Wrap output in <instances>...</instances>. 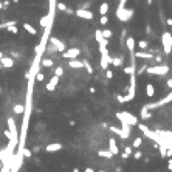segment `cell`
<instances>
[{
	"instance_id": "5bb4252c",
	"label": "cell",
	"mask_w": 172,
	"mask_h": 172,
	"mask_svg": "<svg viewBox=\"0 0 172 172\" xmlns=\"http://www.w3.org/2000/svg\"><path fill=\"white\" fill-rule=\"evenodd\" d=\"M64 146L61 143H51V144H48V146L45 147V152H48V154H53V152H59Z\"/></svg>"
},
{
	"instance_id": "8fae6325",
	"label": "cell",
	"mask_w": 172,
	"mask_h": 172,
	"mask_svg": "<svg viewBox=\"0 0 172 172\" xmlns=\"http://www.w3.org/2000/svg\"><path fill=\"white\" fill-rule=\"evenodd\" d=\"M130 130H132V126H129L127 122H121V138L122 139H127L130 137Z\"/></svg>"
},
{
	"instance_id": "6f0895ef",
	"label": "cell",
	"mask_w": 172,
	"mask_h": 172,
	"mask_svg": "<svg viewBox=\"0 0 172 172\" xmlns=\"http://www.w3.org/2000/svg\"><path fill=\"white\" fill-rule=\"evenodd\" d=\"M2 56H3V53H2V51H0V57H2Z\"/></svg>"
},
{
	"instance_id": "83f0119b",
	"label": "cell",
	"mask_w": 172,
	"mask_h": 172,
	"mask_svg": "<svg viewBox=\"0 0 172 172\" xmlns=\"http://www.w3.org/2000/svg\"><path fill=\"white\" fill-rule=\"evenodd\" d=\"M147 107L146 105H144L143 107V109H141V113H139V115H141V118H143V120H147V118H150V116H152V113H147Z\"/></svg>"
},
{
	"instance_id": "44dd1931",
	"label": "cell",
	"mask_w": 172,
	"mask_h": 172,
	"mask_svg": "<svg viewBox=\"0 0 172 172\" xmlns=\"http://www.w3.org/2000/svg\"><path fill=\"white\" fill-rule=\"evenodd\" d=\"M107 13H109V3L104 2V3H101V6H99V14L101 16H107Z\"/></svg>"
},
{
	"instance_id": "ab89813d",
	"label": "cell",
	"mask_w": 172,
	"mask_h": 172,
	"mask_svg": "<svg viewBox=\"0 0 172 172\" xmlns=\"http://www.w3.org/2000/svg\"><path fill=\"white\" fill-rule=\"evenodd\" d=\"M110 130L113 132V133H116L118 137H121L122 133H121V129H118V127H115V126H110Z\"/></svg>"
},
{
	"instance_id": "d6986e66",
	"label": "cell",
	"mask_w": 172,
	"mask_h": 172,
	"mask_svg": "<svg viewBox=\"0 0 172 172\" xmlns=\"http://www.w3.org/2000/svg\"><path fill=\"white\" fill-rule=\"evenodd\" d=\"M133 57H138V59H154L152 53H146V51H137V53H133Z\"/></svg>"
},
{
	"instance_id": "7402d4cb",
	"label": "cell",
	"mask_w": 172,
	"mask_h": 172,
	"mask_svg": "<svg viewBox=\"0 0 172 172\" xmlns=\"http://www.w3.org/2000/svg\"><path fill=\"white\" fill-rule=\"evenodd\" d=\"M146 95H147V98H152V96L155 95V88H154L152 84H147L146 85Z\"/></svg>"
},
{
	"instance_id": "3957f363",
	"label": "cell",
	"mask_w": 172,
	"mask_h": 172,
	"mask_svg": "<svg viewBox=\"0 0 172 172\" xmlns=\"http://www.w3.org/2000/svg\"><path fill=\"white\" fill-rule=\"evenodd\" d=\"M56 2L57 0H48V14H47V20L48 23L47 26H53V20H55V14H56Z\"/></svg>"
},
{
	"instance_id": "d590c367",
	"label": "cell",
	"mask_w": 172,
	"mask_h": 172,
	"mask_svg": "<svg viewBox=\"0 0 172 172\" xmlns=\"http://www.w3.org/2000/svg\"><path fill=\"white\" fill-rule=\"evenodd\" d=\"M44 78H45V76H44V73H40V71H37V73H36V76H34V79L37 81V82H42V81H44Z\"/></svg>"
},
{
	"instance_id": "4fadbf2b",
	"label": "cell",
	"mask_w": 172,
	"mask_h": 172,
	"mask_svg": "<svg viewBox=\"0 0 172 172\" xmlns=\"http://www.w3.org/2000/svg\"><path fill=\"white\" fill-rule=\"evenodd\" d=\"M0 65L5 67V68H11V67H14V61H13V57L2 56V57H0Z\"/></svg>"
},
{
	"instance_id": "7dc6e473",
	"label": "cell",
	"mask_w": 172,
	"mask_h": 172,
	"mask_svg": "<svg viewBox=\"0 0 172 172\" xmlns=\"http://www.w3.org/2000/svg\"><path fill=\"white\" fill-rule=\"evenodd\" d=\"M105 76H107V79H112L113 78V73L110 71V70H107V73H105Z\"/></svg>"
},
{
	"instance_id": "f6af8a7d",
	"label": "cell",
	"mask_w": 172,
	"mask_h": 172,
	"mask_svg": "<svg viewBox=\"0 0 172 172\" xmlns=\"http://www.w3.org/2000/svg\"><path fill=\"white\" fill-rule=\"evenodd\" d=\"M3 135H5V137H6L8 139H13V135H11V132H9V130H8V129H6V130H5V132H3Z\"/></svg>"
},
{
	"instance_id": "4dcf8cb0",
	"label": "cell",
	"mask_w": 172,
	"mask_h": 172,
	"mask_svg": "<svg viewBox=\"0 0 172 172\" xmlns=\"http://www.w3.org/2000/svg\"><path fill=\"white\" fill-rule=\"evenodd\" d=\"M40 64H42V65H44V67L50 68V67H51V65H53V64H55V62H53V59H44V61H42Z\"/></svg>"
},
{
	"instance_id": "e575fe53",
	"label": "cell",
	"mask_w": 172,
	"mask_h": 172,
	"mask_svg": "<svg viewBox=\"0 0 172 172\" xmlns=\"http://www.w3.org/2000/svg\"><path fill=\"white\" fill-rule=\"evenodd\" d=\"M137 45H138L139 48H141V50H146V48L149 47V44H147V42H146V40H139V42H138V44H137Z\"/></svg>"
},
{
	"instance_id": "8d00e7d4",
	"label": "cell",
	"mask_w": 172,
	"mask_h": 172,
	"mask_svg": "<svg viewBox=\"0 0 172 172\" xmlns=\"http://www.w3.org/2000/svg\"><path fill=\"white\" fill-rule=\"evenodd\" d=\"M82 67L87 68V71H88V73H93V68H92V65H90V64H88L87 61H82Z\"/></svg>"
},
{
	"instance_id": "d4e9b609",
	"label": "cell",
	"mask_w": 172,
	"mask_h": 172,
	"mask_svg": "<svg viewBox=\"0 0 172 172\" xmlns=\"http://www.w3.org/2000/svg\"><path fill=\"white\" fill-rule=\"evenodd\" d=\"M135 71H137V65L124 67V73H126V74H135Z\"/></svg>"
},
{
	"instance_id": "ffe728a7",
	"label": "cell",
	"mask_w": 172,
	"mask_h": 172,
	"mask_svg": "<svg viewBox=\"0 0 172 172\" xmlns=\"http://www.w3.org/2000/svg\"><path fill=\"white\" fill-rule=\"evenodd\" d=\"M68 65L71 68H82V61H78V59H70Z\"/></svg>"
},
{
	"instance_id": "680465c9",
	"label": "cell",
	"mask_w": 172,
	"mask_h": 172,
	"mask_svg": "<svg viewBox=\"0 0 172 172\" xmlns=\"http://www.w3.org/2000/svg\"><path fill=\"white\" fill-rule=\"evenodd\" d=\"M171 79H172V76H171Z\"/></svg>"
},
{
	"instance_id": "9a60e30c",
	"label": "cell",
	"mask_w": 172,
	"mask_h": 172,
	"mask_svg": "<svg viewBox=\"0 0 172 172\" xmlns=\"http://www.w3.org/2000/svg\"><path fill=\"white\" fill-rule=\"evenodd\" d=\"M8 130L11 132L13 138H17V137H19V133H17V127H16V121L13 120V118H9V120H8Z\"/></svg>"
},
{
	"instance_id": "d6a6232c",
	"label": "cell",
	"mask_w": 172,
	"mask_h": 172,
	"mask_svg": "<svg viewBox=\"0 0 172 172\" xmlns=\"http://www.w3.org/2000/svg\"><path fill=\"white\" fill-rule=\"evenodd\" d=\"M101 34H103L104 39H110V37H112V31L110 30H103V31H101Z\"/></svg>"
},
{
	"instance_id": "f546056e",
	"label": "cell",
	"mask_w": 172,
	"mask_h": 172,
	"mask_svg": "<svg viewBox=\"0 0 172 172\" xmlns=\"http://www.w3.org/2000/svg\"><path fill=\"white\" fill-rule=\"evenodd\" d=\"M132 149H133V147H130V146H126V147H124V152H122V160L129 158V155L132 154Z\"/></svg>"
},
{
	"instance_id": "7bdbcfd3",
	"label": "cell",
	"mask_w": 172,
	"mask_h": 172,
	"mask_svg": "<svg viewBox=\"0 0 172 172\" xmlns=\"http://www.w3.org/2000/svg\"><path fill=\"white\" fill-rule=\"evenodd\" d=\"M56 8H57V9H61V11H67V6H65L64 3H57V5H56Z\"/></svg>"
},
{
	"instance_id": "2e32d148",
	"label": "cell",
	"mask_w": 172,
	"mask_h": 172,
	"mask_svg": "<svg viewBox=\"0 0 172 172\" xmlns=\"http://www.w3.org/2000/svg\"><path fill=\"white\" fill-rule=\"evenodd\" d=\"M126 45H127V50H129V53H130L132 57H133V53H135V47H137V42H135V39H133V37H127ZM133 59H135V57H133Z\"/></svg>"
},
{
	"instance_id": "7c38bea8",
	"label": "cell",
	"mask_w": 172,
	"mask_h": 172,
	"mask_svg": "<svg viewBox=\"0 0 172 172\" xmlns=\"http://www.w3.org/2000/svg\"><path fill=\"white\" fill-rule=\"evenodd\" d=\"M76 16H78V17H81V19H87V20H92L93 19V13L88 11V9H78Z\"/></svg>"
},
{
	"instance_id": "7a4b0ae2",
	"label": "cell",
	"mask_w": 172,
	"mask_h": 172,
	"mask_svg": "<svg viewBox=\"0 0 172 172\" xmlns=\"http://www.w3.org/2000/svg\"><path fill=\"white\" fill-rule=\"evenodd\" d=\"M137 74H130V82H129V92L126 96H122V99H124V103H130V101L135 98V93H137Z\"/></svg>"
},
{
	"instance_id": "816d5d0a",
	"label": "cell",
	"mask_w": 172,
	"mask_h": 172,
	"mask_svg": "<svg viewBox=\"0 0 172 172\" xmlns=\"http://www.w3.org/2000/svg\"><path fill=\"white\" fill-rule=\"evenodd\" d=\"M166 85H168V87H169V88L172 90V79H169L168 82H166Z\"/></svg>"
},
{
	"instance_id": "6da1fadb",
	"label": "cell",
	"mask_w": 172,
	"mask_h": 172,
	"mask_svg": "<svg viewBox=\"0 0 172 172\" xmlns=\"http://www.w3.org/2000/svg\"><path fill=\"white\" fill-rule=\"evenodd\" d=\"M116 118L120 120L121 122H127L129 126H137L138 124V118L135 115H132L130 112H118Z\"/></svg>"
},
{
	"instance_id": "484cf974",
	"label": "cell",
	"mask_w": 172,
	"mask_h": 172,
	"mask_svg": "<svg viewBox=\"0 0 172 172\" xmlns=\"http://www.w3.org/2000/svg\"><path fill=\"white\" fill-rule=\"evenodd\" d=\"M141 144H143V138H141V137H137L135 139H133V143H132V147H133V149H138Z\"/></svg>"
},
{
	"instance_id": "f907efd6",
	"label": "cell",
	"mask_w": 172,
	"mask_h": 172,
	"mask_svg": "<svg viewBox=\"0 0 172 172\" xmlns=\"http://www.w3.org/2000/svg\"><path fill=\"white\" fill-rule=\"evenodd\" d=\"M116 99H118V103H124V99H122V95H118Z\"/></svg>"
},
{
	"instance_id": "b9f144b4",
	"label": "cell",
	"mask_w": 172,
	"mask_h": 172,
	"mask_svg": "<svg viewBox=\"0 0 172 172\" xmlns=\"http://www.w3.org/2000/svg\"><path fill=\"white\" fill-rule=\"evenodd\" d=\"M126 3H127V0H120V5H118V8H116V9H122V8H126Z\"/></svg>"
},
{
	"instance_id": "1f68e13d",
	"label": "cell",
	"mask_w": 172,
	"mask_h": 172,
	"mask_svg": "<svg viewBox=\"0 0 172 172\" xmlns=\"http://www.w3.org/2000/svg\"><path fill=\"white\" fill-rule=\"evenodd\" d=\"M95 37H96V42H98V44H99V42H103L104 37H103V34H101V30H96L95 31Z\"/></svg>"
},
{
	"instance_id": "60d3db41",
	"label": "cell",
	"mask_w": 172,
	"mask_h": 172,
	"mask_svg": "<svg viewBox=\"0 0 172 172\" xmlns=\"http://www.w3.org/2000/svg\"><path fill=\"white\" fill-rule=\"evenodd\" d=\"M109 23V17L107 16H101V25H107Z\"/></svg>"
},
{
	"instance_id": "bcb514c9",
	"label": "cell",
	"mask_w": 172,
	"mask_h": 172,
	"mask_svg": "<svg viewBox=\"0 0 172 172\" xmlns=\"http://www.w3.org/2000/svg\"><path fill=\"white\" fill-rule=\"evenodd\" d=\"M47 23H48V20H47V16H45V17L40 19V25H42V26H47Z\"/></svg>"
},
{
	"instance_id": "277c9868",
	"label": "cell",
	"mask_w": 172,
	"mask_h": 172,
	"mask_svg": "<svg viewBox=\"0 0 172 172\" xmlns=\"http://www.w3.org/2000/svg\"><path fill=\"white\" fill-rule=\"evenodd\" d=\"M161 42H163V50L166 55H169L172 51V34L169 31H164L163 36H161Z\"/></svg>"
},
{
	"instance_id": "c3c4849f",
	"label": "cell",
	"mask_w": 172,
	"mask_h": 172,
	"mask_svg": "<svg viewBox=\"0 0 172 172\" xmlns=\"http://www.w3.org/2000/svg\"><path fill=\"white\" fill-rule=\"evenodd\" d=\"M146 68H147V65H143L141 68H139V70H138V74H141L143 71H146Z\"/></svg>"
},
{
	"instance_id": "e0dca14e",
	"label": "cell",
	"mask_w": 172,
	"mask_h": 172,
	"mask_svg": "<svg viewBox=\"0 0 172 172\" xmlns=\"http://www.w3.org/2000/svg\"><path fill=\"white\" fill-rule=\"evenodd\" d=\"M59 79H61V78H57V76H51L50 82L47 84V87H45V88L48 90V92H53V90L56 88V85L59 84Z\"/></svg>"
},
{
	"instance_id": "30bf717a",
	"label": "cell",
	"mask_w": 172,
	"mask_h": 172,
	"mask_svg": "<svg viewBox=\"0 0 172 172\" xmlns=\"http://www.w3.org/2000/svg\"><path fill=\"white\" fill-rule=\"evenodd\" d=\"M79 55H81L79 48H70V50H65L62 53V57H65V59H76Z\"/></svg>"
},
{
	"instance_id": "f1b7e54d",
	"label": "cell",
	"mask_w": 172,
	"mask_h": 172,
	"mask_svg": "<svg viewBox=\"0 0 172 172\" xmlns=\"http://www.w3.org/2000/svg\"><path fill=\"white\" fill-rule=\"evenodd\" d=\"M14 112H16V115H22L23 112H25V107L22 104H16L14 105Z\"/></svg>"
},
{
	"instance_id": "f35d334b",
	"label": "cell",
	"mask_w": 172,
	"mask_h": 172,
	"mask_svg": "<svg viewBox=\"0 0 172 172\" xmlns=\"http://www.w3.org/2000/svg\"><path fill=\"white\" fill-rule=\"evenodd\" d=\"M9 33H14V34H17V31H19V28H17V25H11V26H8L6 28Z\"/></svg>"
},
{
	"instance_id": "52a82bcc",
	"label": "cell",
	"mask_w": 172,
	"mask_h": 172,
	"mask_svg": "<svg viewBox=\"0 0 172 172\" xmlns=\"http://www.w3.org/2000/svg\"><path fill=\"white\" fill-rule=\"evenodd\" d=\"M133 16V9H116V17L121 20V22H127V20H130Z\"/></svg>"
},
{
	"instance_id": "db71d44e",
	"label": "cell",
	"mask_w": 172,
	"mask_h": 172,
	"mask_svg": "<svg viewBox=\"0 0 172 172\" xmlns=\"http://www.w3.org/2000/svg\"><path fill=\"white\" fill-rule=\"evenodd\" d=\"M0 9H3V2H0Z\"/></svg>"
},
{
	"instance_id": "4316f807",
	"label": "cell",
	"mask_w": 172,
	"mask_h": 172,
	"mask_svg": "<svg viewBox=\"0 0 172 172\" xmlns=\"http://www.w3.org/2000/svg\"><path fill=\"white\" fill-rule=\"evenodd\" d=\"M23 30H25V31H28L30 34H36V33H37L36 28H34V26H31L30 23H23Z\"/></svg>"
},
{
	"instance_id": "681fc988",
	"label": "cell",
	"mask_w": 172,
	"mask_h": 172,
	"mask_svg": "<svg viewBox=\"0 0 172 172\" xmlns=\"http://www.w3.org/2000/svg\"><path fill=\"white\" fill-rule=\"evenodd\" d=\"M168 169L172 171V158H169V161H168Z\"/></svg>"
},
{
	"instance_id": "74e56055",
	"label": "cell",
	"mask_w": 172,
	"mask_h": 172,
	"mask_svg": "<svg viewBox=\"0 0 172 172\" xmlns=\"http://www.w3.org/2000/svg\"><path fill=\"white\" fill-rule=\"evenodd\" d=\"M62 73H64V68H62V67H56V70H55V76L61 78V76H62Z\"/></svg>"
},
{
	"instance_id": "5b68a950",
	"label": "cell",
	"mask_w": 172,
	"mask_h": 172,
	"mask_svg": "<svg viewBox=\"0 0 172 172\" xmlns=\"http://www.w3.org/2000/svg\"><path fill=\"white\" fill-rule=\"evenodd\" d=\"M147 74H157V76H163V74H166L169 71V67L166 65H154V67H147L146 68Z\"/></svg>"
},
{
	"instance_id": "f5cc1de1",
	"label": "cell",
	"mask_w": 172,
	"mask_h": 172,
	"mask_svg": "<svg viewBox=\"0 0 172 172\" xmlns=\"http://www.w3.org/2000/svg\"><path fill=\"white\" fill-rule=\"evenodd\" d=\"M168 25H172V19H168Z\"/></svg>"
},
{
	"instance_id": "8992f818",
	"label": "cell",
	"mask_w": 172,
	"mask_h": 172,
	"mask_svg": "<svg viewBox=\"0 0 172 172\" xmlns=\"http://www.w3.org/2000/svg\"><path fill=\"white\" fill-rule=\"evenodd\" d=\"M99 51H101V68L107 70L110 64V56H109V50L105 45H99Z\"/></svg>"
},
{
	"instance_id": "cb8c5ba5",
	"label": "cell",
	"mask_w": 172,
	"mask_h": 172,
	"mask_svg": "<svg viewBox=\"0 0 172 172\" xmlns=\"http://www.w3.org/2000/svg\"><path fill=\"white\" fill-rule=\"evenodd\" d=\"M110 64L115 67H121L122 64V57H110Z\"/></svg>"
},
{
	"instance_id": "ac0fdd59",
	"label": "cell",
	"mask_w": 172,
	"mask_h": 172,
	"mask_svg": "<svg viewBox=\"0 0 172 172\" xmlns=\"http://www.w3.org/2000/svg\"><path fill=\"white\" fill-rule=\"evenodd\" d=\"M109 150H110L112 155H116L118 152H120V149H118V144H116V141H115V138H110V139H109Z\"/></svg>"
},
{
	"instance_id": "9c48e42d",
	"label": "cell",
	"mask_w": 172,
	"mask_h": 172,
	"mask_svg": "<svg viewBox=\"0 0 172 172\" xmlns=\"http://www.w3.org/2000/svg\"><path fill=\"white\" fill-rule=\"evenodd\" d=\"M48 39H50V44L56 48V51H59V53H64V51H65V44H64V42H61L57 37H53V36H51V37H48Z\"/></svg>"
},
{
	"instance_id": "11a10c76",
	"label": "cell",
	"mask_w": 172,
	"mask_h": 172,
	"mask_svg": "<svg viewBox=\"0 0 172 172\" xmlns=\"http://www.w3.org/2000/svg\"><path fill=\"white\" fill-rule=\"evenodd\" d=\"M73 172H79V169H78V168H74V169H73Z\"/></svg>"
},
{
	"instance_id": "603a6c76",
	"label": "cell",
	"mask_w": 172,
	"mask_h": 172,
	"mask_svg": "<svg viewBox=\"0 0 172 172\" xmlns=\"http://www.w3.org/2000/svg\"><path fill=\"white\" fill-rule=\"evenodd\" d=\"M98 155L101 158H112V157H113V155L110 154V150H103V149L98 150Z\"/></svg>"
},
{
	"instance_id": "ba28073f",
	"label": "cell",
	"mask_w": 172,
	"mask_h": 172,
	"mask_svg": "<svg viewBox=\"0 0 172 172\" xmlns=\"http://www.w3.org/2000/svg\"><path fill=\"white\" fill-rule=\"evenodd\" d=\"M169 103H172V90H171V93H169L168 96H164L163 99H160V101H158V103L147 104L146 107H147V109H150V110H154V109H158V107H161V105H166V104H169Z\"/></svg>"
},
{
	"instance_id": "9f6ffc18",
	"label": "cell",
	"mask_w": 172,
	"mask_h": 172,
	"mask_svg": "<svg viewBox=\"0 0 172 172\" xmlns=\"http://www.w3.org/2000/svg\"><path fill=\"white\" fill-rule=\"evenodd\" d=\"M147 3H149V5H152V0H147Z\"/></svg>"
},
{
	"instance_id": "836d02e7",
	"label": "cell",
	"mask_w": 172,
	"mask_h": 172,
	"mask_svg": "<svg viewBox=\"0 0 172 172\" xmlns=\"http://www.w3.org/2000/svg\"><path fill=\"white\" fill-rule=\"evenodd\" d=\"M31 155H33V152H31L30 149H23V150H22V157H25V158H31Z\"/></svg>"
},
{
	"instance_id": "ee69618b",
	"label": "cell",
	"mask_w": 172,
	"mask_h": 172,
	"mask_svg": "<svg viewBox=\"0 0 172 172\" xmlns=\"http://www.w3.org/2000/svg\"><path fill=\"white\" fill-rule=\"evenodd\" d=\"M143 157V154H141V150H137V152L135 154H133V158H135V160H139V158H141Z\"/></svg>"
}]
</instances>
